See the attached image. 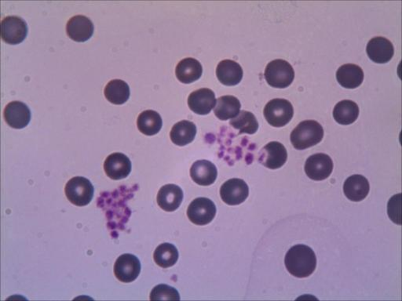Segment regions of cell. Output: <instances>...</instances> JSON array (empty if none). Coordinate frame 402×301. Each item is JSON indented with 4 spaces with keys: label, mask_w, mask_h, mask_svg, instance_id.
<instances>
[{
    "label": "cell",
    "mask_w": 402,
    "mask_h": 301,
    "mask_svg": "<svg viewBox=\"0 0 402 301\" xmlns=\"http://www.w3.org/2000/svg\"><path fill=\"white\" fill-rule=\"evenodd\" d=\"M154 258L158 266L167 269L174 266L178 260V251L171 243H163L156 249Z\"/></svg>",
    "instance_id": "f546056e"
},
{
    "label": "cell",
    "mask_w": 402,
    "mask_h": 301,
    "mask_svg": "<svg viewBox=\"0 0 402 301\" xmlns=\"http://www.w3.org/2000/svg\"><path fill=\"white\" fill-rule=\"evenodd\" d=\"M294 109L291 102L286 99H273L264 109V116L271 126L282 127L292 120Z\"/></svg>",
    "instance_id": "5b68a950"
},
{
    "label": "cell",
    "mask_w": 402,
    "mask_h": 301,
    "mask_svg": "<svg viewBox=\"0 0 402 301\" xmlns=\"http://www.w3.org/2000/svg\"><path fill=\"white\" fill-rule=\"evenodd\" d=\"M163 121L158 111L147 110L139 115L137 120L138 130L147 136H153L161 130Z\"/></svg>",
    "instance_id": "4316f807"
},
{
    "label": "cell",
    "mask_w": 402,
    "mask_h": 301,
    "mask_svg": "<svg viewBox=\"0 0 402 301\" xmlns=\"http://www.w3.org/2000/svg\"><path fill=\"white\" fill-rule=\"evenodd\" d=\"M249 194V188L244 181L233 178L222 186L220 196L225 203L231 205L242 204Z\"/></svg>",
    "instance_id": "7c38bea8"
},
{
    "label": "cell",
    "mask_w": 402,
    "mask_h": 301,
    "mask_svg": "<svg viewBox=\"0 0 402 301\" xmlns=\"http://www.w3.org/2000/svg\"><path fill=\"white\" fill-rule=\"evenodd\" d=\"M130 87L121 80H114L105 86L104 94L109 102L114 104H125L130 97Z\"/></svg>",
    "instance_id": "83f0119b"
},
{
    "label": "cell",
    "mask_w": 402,
    "mask_h": 301,
    "mask_svg": "<svg viewBox=\"0 0 402 301\" xmlns=\"http://www.w3.org/2000/svg\"><path fill=\"white\" fill-rule=\"evenodd\" d=\"M284 263L290 274L297 278H306L315 271L317 258L310 247L295 245L288 251Z\"/></svg>",
    "instance_id": "7a4b0ae2"
},
{
    "label": "cell",
    "mask_w": 402,
    "mask_h": 301,
    "mask_svg": "<svg viewBox=\"0 0 402 301\" xmlns=\"http://www.w3.org/2000/svg\"><path fill=\"white\" fill-rule=\"evenodd\" d=\"M150 300H180V295L176 289L165 284H160L153 289L150 293Z\"/></svg>",
    "instance_id": "4dcf8cb0"
},
{
    "label": "cell",
    "mask_w": 402,
    "mask_h": 301,
    "mask_svg": "<svg viewBox=\"0 0 402 301\" xmlns=\"http://www.w3.org/2000/svg\"><path fill=\"white\" fill-rule=\"evenodd\" d=\"M216 99L215 93L208 88L200 89L191 93L188 98V105L193 113L204 115L215 108Z\"/></svg>",
    "instance_id": "e0dca14e"
},
{
    "label": "cell",
    "mask_w": 402,
    "mask_h": 301,
    "mask_svg": "<svg viewBox=\"0 0 402 301\" xmlns=\"http://www.w3.org/2000/svg\"><path fill=\"white\" fill-rule=\"evenodd\" d=\"M104 170L106 175L113 180H121L130 175L131 161L127 155L116 153L111 154L105 160Z\"/></svg>",
    "instance_id": "5bb4252c"
},
{
    "label": "cell",
    "mask_w": 402,
    "mask_h": 301,
    "mask_svg": "<svg viewBox=\"0 0 402 301\" xmlns=\"http://www.w3.org/2000/svg\"><path fill=\"white\" fill-rule=\"evenodd\" d=\"M218 175L216 166L208 160H198L191 166V176L193 181L201 186H209L214 183Z\"/></svg>",
    "instance_id": "ffe728a7"
},
{
    "label": "cell",
    "mask_w": 402,
    "mask_h": 301,
    "mask_svg": "<svg viewBox=\"0 0 402 301\" xmlns=\"http://www.w3.org/2000/svg\"><path fill=\"white\" fill-rule=\"evenodd\" d=\"M215 214V203L207 198L194 199L187 209L189 221L197 225H209L214 220Z\"/></svg>",
    "instance_id": "52a82bcc"
},
{
    "label": "cell",
    "mask_w": 402,
    "mask_h": 301,
    "mask_svg": "<svg viewBox=\"0 0 402 301\" xmlns=\"http://www.w3.org/2000/svg\"><path fill=\"white\" fill-rule=\"evenodd\" d=\"M140 272V261L135 255L123 254L116 261L115 276L122 282L129 283L135 281Z\"/></svg>",
    "instance_id": "30bf717a"
},
{
    "label": "cell",
    "mask_w": 402,
    "mask_h": 301,
    "mask_svg": "<svg viewBox=\"0 0 402 301\" xmlns=\"http://www.w3.org/2000/svg\"><path fill=\"white\" fill-rule=\"evenodd\" d=\"M28 34L25 21L19 16H8L2 20L1 36L3 40L10 44H19Z\"/></svg>",
    "instance_id": "9c48e42d"
},
{
    "label": "cell",
    "mask_w": 402,
    "mask_h": 301,
    "mask_svg": "<svg viewBox=\"0 0 402 301\" xmlns=\"http://www.w3.org/2000/svg\"><path fill=\"white\" fill-rule=\"evenodd\" d=\"M324 137V130L319 122L315 120H306L295 128L291 133V142L293 147L304 150L319 144Z\"/></svg>",
    "instance_id": "3957f363"
},
{
    "label": "cell",
    "mask_w": 402,
    "mask_h": 301,
    "mask_svg": "<svg viewBox=\"0 0 402 301\" xmlns=\"http://www.w3.org/2000/svg\"><path fill=\"white\" fill-rule=\"evenodd\" d=\"M94 24L90 19L85 15L72 16L66 25L67 34L76 42H85L94 33Z\"/></svg>",
    "instance_id": "9a60e30c"
},
{
    "label": "cell",
    "mask_w": 402,
    "mask_h": 301,
    "mask_svg": "<svg viewBox=\"0 0 402 301\" xmlns=\"http://www.w3.org/2000/svg\"><path fill=\"white\" fill-rule=\"evenodd\" d=\"M4 118L7 124L14 129H22L30 124L31 111L24 102H10L4 109Z\"/></svg>",
    "instance_id": "4fadbf2b"
},
{
    "label": "cell",
    "mask_w": 402,
    "mask_h": 301,
    "mask_svg": "<svg viewBox=\"0 0 402 301\" xmlns=\"http://www.w3.org/2000/svg\"><path fill=\"white\" fill-rule=\"evenodd\" d=\"M337 79L343 87L355 89L360 87L364 80V72L359 65H343L337 71Z\"/></svg>",
    "instance_id": "603a6c76"
},
{
    "label": "cell",
    "mask_w": 402,
    "mask_h": 301,
    "mask_svg": "<svg viewBox=\"0 0 402 301\" xmlns=\"http://www.w3.org/2000/svg\"><path fill=\"white\" fill-rule=\"evenodd\" d=\"M370 190V182L366 177L362 175H352L344 182L345 196L353 202H360V201L365 199Z\"/></svg>",
    "instance_id": "d6986e66"
},
{
    "label": "cell",
    "mask_w": 402,
    "mask_h": 301,
    "mask_svg": "<svg viewBox=\"0 0 402 301\" xmlns=\"http://www.w3.org/2000/svg\"><path fill=\"white\" fill-rule=\"evenodd\" d=\"M138 186H122L112 192H104L98 198L97 205L105 212L107 227L113 238L118 237L119 231L124 230L131 211L128 208V200L134 197Z\"/></svg>",
    "instance_id": "6da1fadb"
},
{
    "label": "cell",
    "mask_w": 402,
    "mask_h": 301,
    "mask_svg": "<svg viewBox=\"0 0 402 301\" xmlns=\"http://www.w3.org/2000/svg\"><path fill=\"white\" fill-rule=\"evenodd\" d=\"M333 161L326 154L317 153L310 156L305 164L307 176L314 181H323L331 175Z\"/></svg>",
    "instance_id": "ba28073f"
},
{
    "label": "cell",
    "mask_w": 402,
    "mask_h": 301,
    "mask_svg": "<svg viewBox=\"0 0 402 301\" xmlns=\"http://www.w3.org/2000/svg\"><path fill=\"white\" fill-rule=\"evenodd\" d=\"M197 135V126L193 122L182 120L177 122L170 133L171 140L178 146H185L191 143Z\"/></svg>",
    "instance_id": "cb8c5ba5"
},
{
    "label": "cell",
    "mask_w": 402,
    "mask_h": 301,
    "mask_svg": "<svg viewBox=\"0 0 402 301\" xmlns=\"http://www.w3.org/2000/svg\"><path fill=\"white\" fill-rule=\"evenodd\" d=\"M230 124L234 129L239 131V135H254L259 129V122L255 115L248 111H240L237 117L231 120Z\"/></svg>",
    "instance_id": "f1b7e54d"
},
{
    "label": "cell",
    "mask_w": 402,
    "mask_h": 301,
    "mask_svg": "<svg viewBox=\"0 0 402 301\" xmlns=\"http://www.w3.org/2000/svg\"><path fill=\"white\" fill-rule=\"evenodd\" d=\"M242 104L234 96H222L216 100L214 113L218 119L222 121L235 118L241 111Z\"/></svg>",
    "instance_id": "d4e9b609"
},
{
    "label": "cell",
    "mask_w": 402,
    "mask_h": 301,
    "mask_svg": "<svg viewBox=\"0 0 402 301\" xmlns=\"http://www.w3.org/2000/svg\"><path fill=\"white\" fill-rule=\"evenodd\" d=\"M202 74V65L199 60L192 58H187L180 61L176 69L178 80L186 85L198 80Z\"/></svg>",
    "instance_id": "7402d4cb"
},
{
    "label": "cell",
    "mask_w": 402,
    "mask_h": 301,
    "mask_svg": "<svg viewBox=\"0 0 402 301\" xmlns=\"http://www.w3.org/2000/svg\"><path fill=\"white\" fill-rule=\"evenodd\" d=\"M359 108L357 104L350 100H344L335 106L333 117L338 124L350 125L359 118Z\"/></svg>",
    "instance_id": "484cf974"
},
{
    "label": "cell",
    "mask_w": 402,
    "mask_h": 301,
    "mask_svg": "<svg viewBox=\"0 0 402 301\" xmlns=\"http://www.w3.org/2000/svg\"><path fill=\"white\" fill-rule=\"evenodd\" d=\"M243 69L236 61L223 60L220 61L216 68V76L223 85L236 86L242 81Z\"/></svg>",
    "instance_id": "ac0fdd59"
},
{
    "label": "cell",
    "mask_w": 402,
    "mask_h": 301,
    "mask_svg": "<svg viewBox=\"0 0 402 301\" xmlns=\"http://www.w3.org/2000/svg\"><path fill=\"white\" fill-rule=\"evenodd\" d=\"M156 200L162 210L173 212L180 208L182 204L183 192L180 186L166 185L160 189Z\"/></svg>",
    "instance_id": "44dd1931"
},
{
    "label": "cell",
    "mask_w": 402,
    "mask_h": 301,
    "mask_svg": "<svg viewBox=\"0 0 402 301\" xmlns=\"http://www.w3.org/2000/svg\"><path fill=\"white\" fill-rule=\"evenodd\" d=\"M366 52L368 58L374 63L385 64L392 59L394 49L392 43L388 38L379 36L374 37L368 42Z\"/></svg>",
    "instance_id": "2e32d148"
},
{
    "label": "cell",
    "mask_w": 402,
    "mask_h": 301,
    "mask_svg": "<svg viewBox=\"0 0 402 301\" xmlns=\"http://www.w3.org/2000/svg\"><path fill=\"white\" fill-rule=\"evenodd\" d=\"M65 191L70 203L77 206H85L91 203L94 189L87 178L76 177L66 183Z\"/></svg>",
    "instance_id": "8992f818"
},
{
    "label": "cell",
    "mask_w": 402,
    "mask_h": 301,
    "mask_svg": "<svg viewBox=\"0 0 402 301\" xmlns=\"http://www.w3.org/2000/svg\"><path fill=\"white\" fill-rule=\"evenodd\" d=\"M288 153L286 147L277 142H272L262 148L259 154V161L271 170H277L286 163Z\"/></svg>",
    "instance_id": "8fae6325"
},
{
    "label": "cell",
    "mask_w": 402,
    "mask_h": 301,
    "mask_svg": "<svg viewBox=\"0 0 402 301\" xmlns=\"http://www.w3.org/2000/svg\"><path fill=\"white\" fill-rule=\"evenodd\" d=\"M295 78L293 66L288 61L277 59L266 65L265 79L270 86L275 88H286L292 85Z\"/></svg>",
    "instance_id": "277c9868"
}]
</instances>
